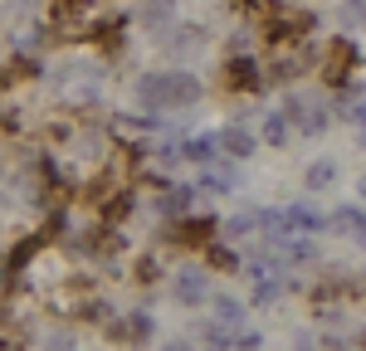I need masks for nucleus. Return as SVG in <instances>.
Listing matches in <instances>:
<instances>
[{
  "label": "nucleus",
  "instance_id": "1",
  "mask_svg": "<svg viewBox=\"0 0 366 351\" xmlns=\"http://www.w3.org/2000/svg\"><path fill=\"white\" fill-rule=\"evenodd\" d=\"M137 98L147 108H181V103H196L200 83L191 73H147L137 83Z\"/></svg>",
  "mask_w": 366,
  "mask_h": 351
},
{
  "label": "nucleus",
  "instance_id": "2",
  "mask_svg": "<svg viewBox=\"0 0 366 351\" xmlns=\"http://www.w3.org/2000/svg\"><path fill=\"white\" fill-rule=\"evenodd\" d=\"M210 234H215V220H181V225L171 230V239H176V244H205Z\"/></svg>",
  "mask_w": 366,
  "mask_h": 351
},
{
  "label": "nucleus",
  "instance_id": "3",
  "mask_svg": "<svg viewBox=\"0 0 366 351\" xmlns=\"http://www.w3.org/2000/svg\"><path fill=\"white\" fill-rule=\"evenodd\" d=\"M357 63V49L342 39L337 49H332V63H327V83H347V68Z\"/></svg>",
  "mask_w": 366,
  "mask_h": 351
},
{
  "label": "nucleus",
  "instance_id": "4",
  "mask_svg": "<svg viewBox=\"0 0 366 351\" xmlns=\"http://www.w3.org/2000/svg\"><path fill=\"white\" fill-rule=\"evenodd\" d=\"M215 146H220V151H229V156H249V151H254V137H249V132H239V127H225V132L215 137Z\"/></svg>",
  "mask_w": 366,
  "mask_h": 351
},
{
  "label": "nucleus",
  "instance_id": "5",
  "mask_svg": "<svg viewBox=\"0 0 366 351\" xmlns=\"http://www.w3.org/2000/svg\"><path fill=\"white\" fill-rule=\"evenodd\" d=\"M229 83L234 88H259L264 83V78H259V63H254V58H234V63H229Z\"/></svg>",
  "mask_w": 366,
  "mask_h": 351
},
{
  "label": "nucleus",
  "instance_id": "6",
  "mask_svg": "<svg viewBox=\"0 0 366 351\" xmlns=\"http://www.w3.org/2000/svg\"><path fill=\"white\" fill-rule=\"evenodd\" d=\"M176 297H181V302H200V297H205V278H200L196 268H186V273L176 278Z\"/></svg>",
  "mask_w": 366,
  "mask_h": 351
},
{
  "label": "nucleus",
  "instance_id": "7",
  "mask_svg": "<svg viewBox=\"0 0 366 351\" xmlns=\"http://www.w3.org/2000/svg\"><path fill=\"white\" fill-rule=\"evenodd\" d=\"M191 195H196V190H186V185H181V190H167V195H162V215H186V210H191Z\"/></svg>",
  "mask_w": 366,
  "mask_h": 351
},
{
  "label": "nucleus",
  "instance_id": "8",
  "mask_svg": "<svg viewBox=\"0 0 366 351\" xmlns=\"http://www.w3.org/2000/svg\"><path fill=\"white\" fill-rule=\"evenodd\" d=\"M84 10H88V0H54V20L59 25H74Z\"/></svg>",
  "mask_w": 366,
  "mask_h": 351
},
{
  "label": "nucleus",
  "instance_id": "9",
  "mask_svg": "<svg viewBox=\"0 0 366 351\" xmlns=\"http://www.w3.org/2000/svg\"><path fill=\"white\" fill-rule=\"evenodd\" d=\"M210 151H215V137H196V142L181 146V156H186V161H210Z\"/></svg>",
  "mask_w": 366,
  "mask_h": 351
},
{
  "label": "nucleus",
  "instance_id": "10",
  "mask_svg": "<svg viewBox=\"0 0 366 351\" xmlns=\"http://www.w3.org/2000/svg\"><path fill=\"white\" fill-rule=\"evenodd\" d=\"M332 176H337V166H332V161H317V166H312V171H308V185H312V190H317V185H327Z\"/></svg>",
  "mask_w": 366,
  "mask_h": 351
},
{
  "label": "nucleus",
  "instance_id": "11",
  "mask_svg": "<svg viewBox=\"0 0 366 351\" xmlns=\"http://www.w3.org/2000/svg\"><path fill=\"white\" fill-rule=\"evenodd\" d=\"M239 317H244L239 302H234V297H220V322H225V327H239Z\"/></svg>",
  "mask_w": 366,
  "mask_h": 351
},
{
  "label": "nucleus",
  "instance_id": "12",
  "mask_svg": "<svg viewBox=\"0 0 366 351\" xmlns=\"http://www.w3.org/2000/svg\"><path fill=\"white\" fill-rule=\"evenodd\" d=\"M264 137H269V142H283V137H288L283 117H269V122H264Z\"/></svg>",
  "mask_w": 366,
  "mask_h": 351
},
{
  "label": "nucleus",
  "instance_id": "13",
  "mask_svg": "<svg viewBox=\"0 0 366 351\" xmlns=\"http://www.w3.org/2000/svg\"><path fill=\"white\" fill-rule=\"evenodd\" d=\"M342 20H362L366 25V0H347V5H342Z\"/></svg>",
  "mask_w": 366,
  "mask_h": 351
},
{
  "label": "nucleus",
  "instance_id": "14",
  "mask_svg": "<svg viewBox=\"0 0 366 351\" xmlns=\"http://www.w3.org/2000/svg\"><path fill=\"white\" fill-rule=\"evenodd\" d=\"M10 283V263H5V254H0V288Z\"/></svg>",
  "mask_w": 366,
  "mask_h": 351
},
{
  "label": "nucleus",
  "instance_id": "15",
  "mask_svg": "<svg viewBox=\"0 0 366 351\" xmlns=\"http://www.w3.org/2000/svg\"><path fill=\"white\" fill-rule=\"evenodd\" d=\"M0 351H20V347H15V342H10V337H5V332H0Z\"/></svg>",
  "mask_w": 366,
  "mask_h": 351
},
{
  "label": "nucleus",
  "instance_id": "16",
  "mask_svg": "<svg viewBox=\"0 0 366 351\" xmlns=\"http://www.w3.org/2000/svg\"><path fill=\"white\" fill-rule=\"evenodd\" d=\"M362 195H366V180H362Z\"/></svg>",
  "mask_w": 366,
  "mask_h": 351
}]
</instances>
